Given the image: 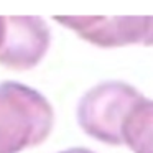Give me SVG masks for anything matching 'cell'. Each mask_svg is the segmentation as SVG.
<instances>
[{"instance_id":"cell-1","label":"cell","mask_w":153,"mask_h":153,"mask_svg":"<svg viewBox=\"0 0 153 153\" xmlns=\"http://www.w3.org/2000/svg\"><path fill=\"white\" fill-rule=\"evenodd\" d=\"M53 123L54 110L41 92L17 81L0 82V153L40 145Z\"/></svg>"},{"instance_id":"cell-2","label":"cell","mask_w":153,"mask_h":153,"mask_svg":"<svg viewBox=\"0 0 153 153\" xmlns=\"http://www.w3.org/2000/svg\"><path fill=\"white\" fill-rule=\"evenodd\" d=\"M145 99L123 81H104L91 87L77 102V123L89 137L107 145H123L128 115Z\"/></svg>"},{"instance_id":"cell-3","label":"cell","mask_w":153,"mask_h":153,"mask_svg":"<svg viewBox=\"0 0 153 153\" xmlns=\"http://www.w3.org/2000/svg\"><path fill=\"white\" fill-rule=\"evenodd\" d=\"M53 18L99 48H120L128 45L153 46V17L54 15Z\"/></svg>"},{"instance_id":"cell-4","label":"cell","mask_w":153,"mask_h":153,"mask_svg":"<svg viewBox=\"0 0 153 153\" xmlns=\"http://www.w3.org/2000/svg\"><path fill=\"white\" fill-rule=\"evenodd\" d=\"M51 41L46 22L40 17H5L0 64L15 71L35 68L45 58Z\"/></svg>"},{"instance_id":"cell-5","label":"cell","mask_w":153,"mask_h":153,"mask_svg":"<svg viewBox=\"0 0 153 153\" xmlns=\"http://www.w3.org/2000/svg\"><path fill=\"white\" fill-rule=\"evenodd\" d=\"M123 145L133 153H153V100L143 99L123 127Z\"/></svg>"},{"instance_id":"cell-6","label":"cell","mask_w":153,"mask_h":153,"mask_svg":"<svg viewBox=\"0 0 153 153\" xmlns=\"http://www.w3.org/2000/svg\"><path fill=\"white\" fill-rule=\"evenodd\" d=\"M59 153H96V152H91L87 148H68V150H63Z\"/></svg>"},{"instance_id":"cell-7","label":"cell","mask_w":153,"mask_h":153,"mask_svg":"<svg viewBox=\"0 0 153 153\" xmlns=\"http://www.w3.org/2000/svg\"><path fill=\"white\" fill-rule=\"evenodd\" d=\"M4 30H5V17H0V45L4 40Z\"/></svg>"}]
</instances>
